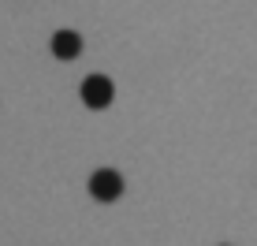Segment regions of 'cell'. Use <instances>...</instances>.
I'll return each mask as SVG.
<instances>
[{
    "mask_svg": "<svg viewBox=\"0 0 257 246\" xmlns=\"http://www.w3.org/2000/svg\"><path fill=\"white\" fill-rule=\"evenodd\" d=\"M90 194L97 201H116L123 194V175L116 168H101V172H93L90 175Z\"/></svg>",
    "mask_w": 257,
    "mask_h": 246,
    "instance_id": "obj_2",
    "label": "cell"
},
{
    "mask_svg": "<svg viewBox=\"0 0 257 246\" xmlns=\"http://www.w3.org/2000/svg\"><path fill=\"white\" fill-rule=\"evenodd\" d=\"M112 97H116V86H112V78H104V75H90L82 82V104L86 108H93V112H101V108H108Z\"/></svg>",
    "mask_w": 257,
    "mask_h": 246,
    "instance_id": "obj_1",
    "label": "cell"
},
{
    "mask_svg": "<svg viewBox=\"0 0 257 246\" xmlns=\"http://www.w3.org/2000/svg\"><path fill=\"white\" fill-rule=\"evenodd\" d=\"M82 52V38L75 30H56L52 34V56L56 60H75Z\"/></svg>",
    "mask_w": 257,
    "mask_h": 246,
    "instance_id": "obj_3",
    "label": "cell"
}]
</instances>
